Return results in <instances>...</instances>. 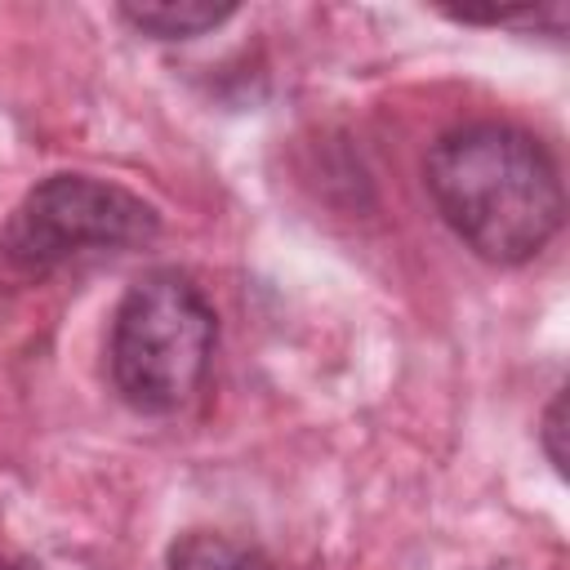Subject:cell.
<instances>
[{
  "mask_svg": "<svg viewBox=\"0 0 570 570\" xmlns=\"http://www.w3.org/2000/svg\"><path fill=\"white\" fill-rule=\"evenodd\" d=\"M539 441H543V454L557 472H566V392H557L543 410V423H539Z\"/></svg>",
  "mask_w": 570,
  "mask_h": 570,
  "instance_id": "7",
  "label": "cell"
},
{
  "mask_svg": "<svg viewBox=\"0 0 570 570\" xmlns=\"http://www.w3.org/2000/svg\"><path fill=\"white\" fill-rule=\"evenodd\" d=\"M423 187L441 223L485 263L521 267L566 223V183L552 151L503 120L445 129L423 156Z\"/></svg>",
  "mask_w": 570,
  "mask_h": 570,
  "instance_id": "1",
  "label": "cell"
},
{
  "mask_svg": "<svg viewBox=\"0 0 570 570\" xmlns=\"http://www.w3.org/2000/svg\"><path fill=\"white\" fill-rule=\"evenodd\" d=\"M454 22H481V27H521V31H548L561 36L570 9L557 4H499V9H441Z\"/></svg>",
  "mask_w": 570,
  "mask_h": 570,
  "instance_id": "6",
  "label": "cell"
},
{
  "mask_svg": "<svg viewBox=\"0 0 570 570\" xmlns=\"http://www.w3.org/2000/svg\"><path fill=\"white\" fill-rule=\"evenodd\" d=\"M165 570H276V566L254 543H240L218 530H187L169 543Z\"/></svg>",
  "mask_w": 570,
  "mask_h": 570,
  "instance_id": "5",
  "label": "cell"
},
{
  "mask_svg": "<svg viewBox=\"0 0 570 570\" xmlns=\"http://www.w3.org/2000/svg\"><path fill=\"white\" fill-rule=\"evenodd\" d=\"M134 31L151 40H196L214 27H223L236 4H209V0H151V4H120L116 9Z\"/></svg>",
  "mask_w": 570,
  "mask_h": 570,
  "instance_id": "4",
  "label": "cell"
},
{
  "mask_svg": "<svg viewBox=\"0 0 570 570\" xmlns=\"http://www.w3.org/2000/svg\"><path fill=\"white\" fill-rule=\"evenodd\" d=\"M214 347L218 316L200 285L169 267L147 272L125 289L111 316V387L134 414H178L205 387Z\"/></svg>",
  "mask_w": 570,
  "mask_h": 570,
  "instance_id": "2",
  "label": "cell"
},
{
  "mask_svg": "<svg viewBox=\"0 0 570 570\" xmlns=\"http://www.w3.org/2000/svg\"><path fill=\"white\" fill-rule=\"evenodd\" d=\"M160 214L138 191L94 174L40 178L0 227V263L13 276H49L89 254H125L156 240Z\"/></svg>",
  "mask_w": 570,
  "mask_h": 570,
  "instance_id": "3",
  "label": "cell"
}]
</instances>
